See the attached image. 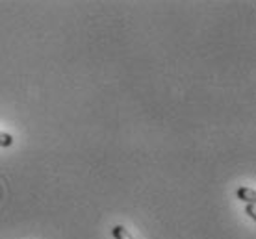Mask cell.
Returning <instances> with one entry per match:
<instances>
[{"mask_svg": "<svg viewBox=\"0 0 256 239\" xmlns=\"http://www.w3.org/2000/svg\"><path fill=\"white\" fill-rule=\"evenodd\" d=\"M236 197L240 201L247 202V204H254L256 202V193L254 189H249V188H240L236 191Z\"/></svg>", "mask_w": 256, "mask_h": 239, "instance_id": "6da1fadb", "label": "cell"}, {"mask_svg": "<svg viewBox=\"0 0 256 239\" xmlns=\"http://www.w3.org/2000/svg\"><path fill=\"white\" fill-rule=\"evenodd\" d=\"M112 234H114V238L116 239H134L132 238V234L128 232L124 227H121V225H117V227L112 228Z\"/></svg>", "mask_w": 256, "mask_h": 239, "instance_id": "7a4b0ae2", "label": "cell"}, {"mask_svg": "<svg viewBox=\"0 0 256 239\" xmlns=\"http://www.w3.org/2000/svg\"><path fill=\"white\" fill-rule=\"evenodd\" d=\"M13 145V136L12 134H6L0 130V147H12Z\"/></svg>", "mask_w": 256, "mask_h": 239, "instance_id": "3957f363", "label": "cell"}, {"mask_svg": "<svg viewBox=\"0 0 256 239\" xmlns=\"http://www.w3.org/2000/svg\"><path fill=\"white\" fill-rule=\"evenodd\" d=\"M245 214L254 219V217H256V208H254V204H247V208H245Z\"/></svg>", "mask_w": 256, "mask_h": 239, "instance_id": "277c9868", "label": "cell"}]
</instances>
